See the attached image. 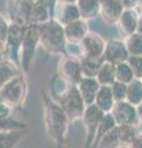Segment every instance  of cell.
<instances>
[{"mask_svg": "<svg viewBox=\"0 0 142 148\" xmlns=\"http://www.w3.org/2000/svg\"><path fill=\"white\" fill-rule=\"evenodd\" d=\"M43 108H45V126L47 135L51 140L56 142L57 148L63 147L68 128V122L71 121L66 111L56 100L51 99L47 94L42 95Z\"/></svg>", "mask_w": 142, "mask_h": 148, "instance_id": "1", "label": "cell"}, {"mask_svg": "<svg viewBox=\"0 0 142 148\" xmlns=\"http://www.w3.org/2000/svg\"><path fill=\"white\" fill-rule=\"evenodd\" d=\"M40 26V42L49 53L66 54L64 26L58 21H47Z\"/></svg>", "mask_w": 142, "mask_h": 148, "instance_id": "2", "label": "cell"}, {"mask_svg": "<svg viewBox=\"0 0 142 148\" xmlns=\"http://www.w3.org/2000/svg\"><path fill=\"white\" fill-rule=\"evenodd\" d=\"M139 130L131 125H116L100 138L97 148H120L127 147L136 137Z\"/></svg>", "mask_w": 142, "mask_h": 148, "instance_id": "3", "label": "cell"}, {"mask_svg": "<svg viewBox=\"0 0 142 148\" xmlns=\"http://www.w3.org/2000/svg\"><path fill=\"white\" fill-rule=\"evenodd\" d=\"M26 95V84L24 77L19 75L10 79L1 89H0V103H4L9 106L20 105Z\"/></svg>", "mask_w": 142, "mask_h": 148, "instance_id": "4", "label": "cell"}, {"mask_svg": "<svg viewBox=\"0 0 142 148\" xmlns=\"http://www.w3.org/2000/svg\"><path fill=\"white\" fill-rule=\"evenodd\" d=\"M40 42V26L38 25H27L25 29L24 38H22V69L29 71L32 61L36 43Z\"/></svg>", "mask_w": 142, "mask_h": 148, "instance_id": "5", "label": "cell"}, {"mask_svg": "<svg viewBox=\"0 0 142 148\" xmlns=\"http://www.w3.org/2000/svg\"><path fill=\"white\" fill-rule=\"evenodd\" d=\"M110 112L113 114L114 119L116 121V125H131V126H137L141 120L137 114V109L135 105H132L127 100L115 101L114 108Z\"/></svg>", "mask_w": 142, "mask_h": 148, "instance_id": "6", "label": "cell"}, {"mask_svg": "<svg viewBox=\"0 0 142 148\" xmlns=\"http://www.w3.org/2000/svg\"><path fill=\"white\" fill-rule=\"evenodd\" d=\"M104 115V111L100 110L95 104L88 105L84 110L83 114V121L84 126L86 128V141H85V147L84 148H91L94 143V138L97 135V130L99 126V122Z\"/></svg>", "mask_w": 142, "mask_h": 148, "instance_id": "7", "label": "cell"}, {"mask_svg": "<svg viewBox=\"0 0 142 148\" xmlns=\"http://www.w3.org/2000/svg\"><path fill=\"white\" fill-rule=\"evenodd\" d=\"M105 46H106L105 41L97 34H86L84 38L80 41L83 58H103Z\"/></svg>", "mask_w": 142, "mask_h": 148, "instance_id": "8", "label": "cell"}, {"mask_svg": "<svg viewBox=\"0 0 142 148\" xmlns=\"http://www.w3.org/2000/svg\"><path fill=\"white\" fill-rule=\"evenodd\" d=\"M59 75H62L72 84H78L83 78L80 61L75 57L67 56L59 64Z\"/></svg>", "mask_w": 142, "mask_h": 148, "instance_id": "9", "label": "cell"}, {"mask_svg": "<svg viewBox=\"0 0 142 148\" xmlns=\"http://www.w3.org/2000/svg\"><path fill=\"white\" fill-rule=\"evenodd\" d=\"M130 57L126 45L121 41H110L105 46V51L103 54V61L113 64H117L121 62H126Z\"/></svg>", "mask_w": 142, "mask_h": 148, "instance_id": "10", "label": "cell"}, {"mask_svg": "<svg viewBox=\"0 0 142 148\" xmlns=\"http://www.w3.org/2000/svg\"><path fill=\"white\" fill-rule=\"evenodd\" d=\"M79 92L82 95V98L84 100V104L88 106L94 104L95 96L98 94V90L100 88V84L97 78L93 77H83L80 79V82L77 84Z\"/></svg>", "mask_w": 142, "mask_h": 148, "instance_id": "11", "label": "cell"}, {"mask_svg": "<svg viewBox=\"0 0 142 148\" xmlns=\"http://www.w3.org/2000/svg\"><path fill=\"white\" fill-rule=\"evenodd\" d=\"M100 14L106 24H113L119 20L123 11L120 0H102L100 1Z\"/></svg>", "mask_w": 142, "mask_h": 148, "instance_id": "12", "label": "cell"}, {"mask_svg": "<svg viewBox=\"0 0 142 148\" xmlns=\"http://www.w3.org/2000/svg\"><path fill=\"white\" fill-rule=\"evenodd\" d=\"M88 34V26L84 20H78L71 22L64 26V36L66 40H68L72 43L80 42L85 37V35Z\"/></svg>", "mask_w": 142, "mask_h": 148, "instance_id": "13", "label": "cell"}, {"mask_svg": "<svg viewBox=\"0 0 142 148\" xmlns=\"http://www.w3.org/2000/svg\"><path fill=\"white\" fill-rule=\"evenodd\" d=\"M94 104L97 105L100 110H103L104 112H110V111H111V109L114 108V104H115L111 85H100L98 94L95 96Z\"/></svg>", "mask_w": 142, "mask_h": 148, "instance_id": "14", "label": "cell"}, {"mask_svg": "<svg viewBox=\"0 0 142 148\" xmlns=\"http://www.w3.org/2000/svg\"><path fill=\"white\" fill-rule=\"evenodd\" d=\"M117 21H119V27H120V30L122 31V34H125L126 36H130V35L134 34L136 31L137 22H139L136 14L132 10L122 11L121 16L119 17Z\"/></svg>", "mask_w": 142, "mask_h": 148, "instance_id": "15", "label": "cell"}, {"mask_svg": "<svg viewBox=\"0 0 142 148\" xmlns=\"http://www.w3.org/2000/svg\"><path fill=\"white\" fill-rule=\"evenodd\" d=\"M95 78L98 79L100 85H111L116 80L115 64L109 63V62H103Z\"/></svg>", "mask_w": 142, "mask_h": 148, "instance_id": "16", "label": "cell"}, {"mask_svg": "<svg viewBox=\"0 0 142 148\" xmlns=\"http://www.w3.org/2000/svg\"><path fill=\"white\" fill-rule=\"evenodd\" d=\"M115 126H116V121H115V119H114L113 114L111 112H104L103 117L99 122V126H98V130H97V135H95L94 143H93V147L91 148H97L100 138Z\"/></svg>", "mask_w": 142, "mask_h": 148, "instance_id": "17", "label": "cell"}, {"mask_svg": "<svg viewBox=\"0 0 142 148\" xmlns=\"http://www.w3.org/2000/svg\"><path fill=\"white\" fill-rule=\"evenodd\" d=\"M126 100L135 106H137L142 101V79L135 78L127 84Z\"/></svg>", "mask_w": 142, "mask_h": 148, "instance_id": "18", "label": "cell"}, {"mask_svg": "<svg viewBox=\"0 0 142 148\" xmlns=\"http://www.w3.org/2000/svg\"><path fill=\"white\" fill-rule=\"evenodd\" d=\"M78 9L80 12V17L91 18L100 10L99 0H78Z\"/></svg>", "mask_w": 142, "mask_h": 148, "instance_id": "19", "label": "cell"}, {"mask_svg": "<svg viewBox=\"0 0 142 148\" xmlns=\"http://www.w3.org/2000/svg\"><path fill=\"white\" fill-rule=\"evenodd\" d=\"M78 18H80V12H79L78 6L73 5V4H64V6L62 8V12L58 16L57 21L61 25L66 26L68 24H71V22L78 20Z\"/></svg>", "mask_w": 142, "mask_h": 148, "instance_id": "20", "label": "cell"}, {"mask_svg": "<svg viewBox=\"0 0 142 148\" xmlns=\"http://www.w3.org/2000/svg\"><path fill=\"white\" fill-rule=\"evenodd\" d=\"M22 130L14 131H0V148H14L21 140Z\"/></svg>", "mask_w": 142, "mask_h": 148, "instance_id": "21", "label": "cell"}, {"mask_svg": "<svg viewBox=\"0 0 142 148\" xmlns=\"http://www.w3.org/2000/svg\"><path fill=\"white\" fill-rule=\"evenodd\" d=\"M16 75H19L17 74V66H15L12 62H6L1 59L0 61V89Z\"/></svg>", "mask_w": 142, "mask_h": 148, "instance_id": "22", "label": "cell"}, {"mask_svg": "<svg viewBox=\"0 0 142 148\" xmlns=\"http://www.w3.org/2000/svg\"><path fill=\"white\" fill-rule=\"evenodd\" d=\"M115 78L117 82L125 83V84H129L135 79V74L127 61L115 64Z\"/></svg>", "mask_w": 142, "mask_h": 148, "instance_id": "23", "label": "cell"}, {"mask_svg": "<svg viewBox=\"0 0 142 148\" xmlns=\"http://www.w3.org/2000/svg\"><path fill=\"white\" fill-rule=\"evenodd\" d=\"M103 58L95 59V58H83L80 61L82 72H83V77H93L95 78L98 74V71L103 63Z\"/></svg>", "mask_w": 142, "mask_h": 148, "instance_id": "24", "label": "cell"}, {"mask_svg": "<svg viewBox=\"0 0 142 148\" xmlns=\"http://www.w3.org/2000/svg\"><path fill=\"white\" fill-rule=\"evenodd\" d=\"M125 45L130 56H142V35L134 32L127 37Z\"/></svg>", "mask_w": 142, "mask_h": 148, "instance_id": "25", "label": "cell"}, {"mask_svg": "<svg viewBox=\"0 0 142 148\" xmlns=\"http://www.w3.org/2000/svg\"><path fill=\"white\" fill-rule=\"evenodd\" d=\"M111 90H113V95H114V99H115V101L126 100L127 84L115 80L111 84Z\"/></svg>", "mask_w": 142, "mask_h": 148, "instance_id": "26", "label": "cell"}, {"mask_svg": "<svg viewBox=\"0 0 142 148\" xmlns=\"http://www.w3.org/2000/svg\"><path fill=\"white\" fill-rule=\"evenodd\" d=\"M127 63L130 64L135 78L142 79V56H130L127 58Z\"/></svg>", "mask_w": 142, "mask_h": 148, "instance_id": "27", "label": "cell"}, {"mask_svg": "<svg viewBox=\"0 0 142 148\" xmlns=\"http://www.w3.org/2000/svg\"><path fill=\"white\" fill-rule=\"evenodd\" d=\"M8 31H9V26L6 25V22L1 17V15H0V42H4V41H6Z\"/></svg>", "mask_w": 142, "mask_h": 148, "instance_id": "28", "label": "cell"}, {"mask_svg": "<svg viewBox=\"0 0 142 148\" xmlns=\"http://www.w3.org/2000/svg\"><path fill=\"white\" fill-rule=\"evenodd\" d=\"M127 148H142V132H139L136 137L130 142Z\"/></svg>", "mask_w": 142, "mask_h": 148, "instance_id": "29", "label": "cell"}, {"mask_svg": "<svg viewBox=\"0 0 142 148\" xmlns=\"http://www.w3.org/2000/svg\"><path fill=\"white\" fill-rule=\"evenodd\" d=\"M136 32L137 34L142 35V17L139 20V22H137V27H136Z\"/></svg>", "mask_w": 142, "mask_h": 148, "instance_id": "30", "label": "cell"}, {"mask_svg": "<svg viewBox=\"0 0 142 148\" xmlns=\"http://www.w3.org/2000/svg\"><path fill=\"white\" fill-rule=\"evenodd\" d=\"M136 109H137V114H139V117H140V120L142 121V101L136 106Z\"/></svg>", "mask_w": 142, "mask_h": 148, "instance_id": "31", "label": "cell"}, {"mask_svg": "<svg viewBox=\"0 0 142 148\" xmlns=\"http://www.w3.org/2000/svg\"><path fill=\"white\" fill-rule=\"evenodd\" d=\"M62 1H64V4H73L75 0H62Z\"/></svg>", "mask_w": 142, "mask_h": 148, "instance_id": "32", "label": "cell"}, {"mask_svg": "<svg viewBox=\"0 0 142 148\" xmlns=\"http://www.w3.org/2000/svg\"><path fill=\"white\" fill-rule=\"evenodd\" d=\"M21 1H32V0H21Z\"/></svg>", "mask_w": 142, "mask_h": 148, "instance_id": "33", "label": "cell"}, {"mask_svg": "<svg viewBox=\"0 0 142 148\" xmlns=\"http://www.w3.org/2000/svg\"><path fill=\"white\" fill-rule=\"evenodd\" d=\"M140 1H141V3H142V0H140Z\"/></svg>", "mask_w": 142, "mask_h": 148, "instance_id": "34", "label": "cell"}, {"mask_svg": "<svg viewBox=\"0 0 142 148\" xmlns=\"http://www.w3.org/2000/svg\"><path fill=\"white\" fill-rule=\"evenodd\" d=\"M99 1H102V0H99Z\"/></svg>", "mask_w": 142, "mask_h": 148, "instance_id": "35", "label": "cell"}]
</instances>
